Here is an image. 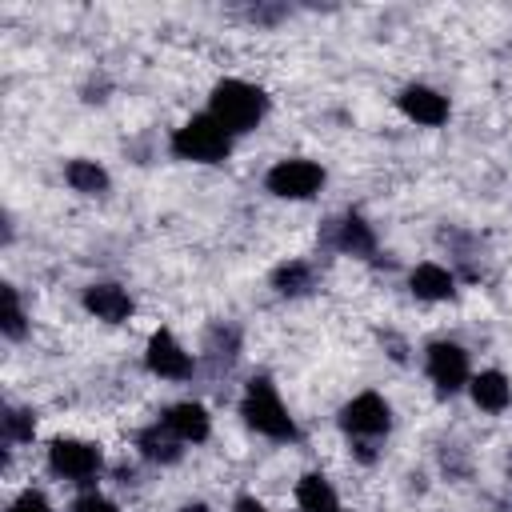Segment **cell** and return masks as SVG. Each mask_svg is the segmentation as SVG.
Segmentation results:
<instances>
[{"mask_svg":"<svg viewBox=\"0 0 512 512\" xmlns=\"http://www.w3.org/2000/svg\"><path fill=\"white\" fill-rule=\"evenodd\" d=\"M268 112V96L248 84V80H220L212 88V104H208V116L220 120L232 136L236 132H252Z\"/></svg>","mask_w":512,"mask_h":512,"instance_id":"obj_1","label":"cell"},{"mask_svg":"<svg viewBox=\"0 0 512 512\" xmlns=\"http://www.w3.org/2000/svg\"><path fill=\"white\" fill-rule=\"evenodd\" d=\"M240 416H244L248 428H256V432L268 436V440H296V436H300V432H296V420L288 416L284 400L276 396L272 380H264V376L248 380V392H244V400H240Z\"/></svg>","mask_w":512,"mask_h":512,"instance_id":"obj_2","label":"cell"},{"mask_svg":"<svg viewBox=\"0 0 512 512\" xmlns=\"http://www.w3.org/2000/svg\"><path fill=\"white\" fill-rule=\"evenodd\" d=\"M340 428L356 440V456L360 460H372V440H380V436H388V428H392V408H388V400L380 396V392H360V396H352L344 408H340Z\"/></svg>","mask_w":512,"mask_h":512,"instance_id":"obj_3","label":"cell"},{"mask_svg":"<svg viewBox=\"0 0 512 512\" xmlns=\"http://www.w3.org/2000/svg\"><path fill=\"white\" fill-rule=\"evenodd\" d=\"M172 152H176L180 160H192V164H220V160H228V152H232V132H228L220 120H212V116L204 112V116H192L188 124L176 128Z\"/></svg>","mask_w":512,"mask_h":512,"instance_id":"obj_4","label":"cell"},{"mask_svg":"<svg viewBox=\"0 0 512 512\" xmlns=\"http://www.w3.org/2000/svg\"><path fill=\"white\" fill-rule=\"evenodd\" d=\"M264 184H268V192L280 196V200H308V196L320 192L324 168L312 164V160H280V164L268 168Z\"/></svg>","mask_w":512,"mask_h":512,"instance_id":"obj_5","label":"cell"},{"mask_svg":"<svg viewBox=\"0 0 512 512\" xmlns=\"http://www.w3.org/2000/svg\"><path fill=\"white\" fill-rule=\"evenodd\" d=\"M424 368H428V380L436 384L440 396H456L472 376H468V352L452 340H436L428 344V356H424Z\"/></svg>","mask_w":512,"mask_h":512,"instance_id":"obj_6","label":"cell"},{"mask_svg":"<svg viewBox=\"0 0 512 512\" xmlns=\"http://www.w3.org/2000/svg\"><path fill=\"white\" fill-rule=\"evenodd\" d=\"M48 464H52V472H60L64 480L88 484V480L100 472V448L88 444V440H76V436H60V440H52V448H48Z\"/></svg>","mask_w":512,"mask_h":512,"instance_id":"obj_7","label":"cell"},{"mask_svg":"<svg viewBox=\"0 0 512 512\" xmlns=\"http://www.w3.org/2000/svg\"><path fill=\"white\" fill-rule=\"evenodd\" d=\"M144 364H148L152 376H164V380H184V376H192V356L184 352V344H180L168 328H160V332L148 336Z\"/></svg>","mask_w":512,"mask_h":512,"instance_id":"obj_8","label":"cell"},{"mask_svg":"<svg viewBox=\"0 0 512 512\" xmlns=\"http://www.w3.org/2000/svg\"><path fill=\"white\" fill-rule=\"evenodd\" d=\"M328 240H332V248L344 252V256H360V260L376 256V232H372V224H368L364 216H356V212L332 220Z\"/></svg>","mask_w":512,"mask_h":512,"instance_id":"obj_9","label":"cell"},{"mask_svg":"<svg viewBox=\"0 0 512 512\" xmlns=\"http://www.w3.org/2000/svg\"><path fill=\"white\" fill-rule=\"evenodd\" d=\"M396 104H400V112H404L408 120L428 124V128H436V124L448 120V100H444L436 88H424V84H408V88L396 96Z\"/></svg>","mask_w":512,"mask_h":512,"instance_id":"obj_10","label":"cell"},{"mask_svg":"<svg viewBox=\"0 0 512 512\" xmlns=\"http://www.w3.org/2000/svg\"><path fill=\"white\" fill-rule=\"evenodd\" d=\"M84 308L96 316V320H104V324H120V320H128L132 316V296L120 288V284H88L84 288Z\"/></svg>","mask_w":512,"mask_h":512,"instance_id":"obj_11","label":"cell"},{"mask_svg":"<svg viewBox=\"0 0 512 512\" xmlns=\"http://www.w3.org/2000/svg\"><path fill=\"white\" fill-rule=\"evenodd\" d=\"M164 424H168V432H172L180 444H200V440H208V432H212V420H208L204 404H192V400L172 404V408L164 412Z\"/></svg>","mask_w":512,"mask_h":512,"instance_id":"obj_12","label":"cell"},{"mask_svg":"<svg viewBox=\"0 0 512 512\" xmlns=\"http://www.w3.org/2000/svg\"><path fill=\"white\" fill-rule=\"evenodd\" d=\"M408 288H412V296L416 300H452V292H456V280H452V272L448 268H440V264H416L412 268V276H408Z\"/></svg>","mask_w":512,"mask_h":512,"instance_id":"obj_13","label":"cell"},{"mask_svg":"<svg viewBox=\"0 0 512 512\" xmlns=\"http://www.w3.org/2000/svg\"><path fill=\"white\" fill-rule=\"evenodd\" d=\"M468 392H472L476 408H484V412H504V408L512 404V384H508V376L496 372V368L472 376V380H468Z\"/></svg>","mask_w":512,"mask_h":512,"instance_id":"obj_14","label":"cell"},{"mask_svg":"<svg viewBox=\"0 0 512 512\" xmlns=\"http://www.w3.org/2000/svg\"><path fill=\"white\" fill-rule=\"evenodd\" d=\"M136 448L144 460H156V464H176L180 460V440L168 432V424H148L136 432Z\"/></svg>","mask_w":512,"mask_h":512,"instance_id":"obj_15","label":"cell"},{"mask_svg":"<svg viewBox=\"0 0 512 512\" xmlns=\"http://www.w3.org/2000/svg\"><path fill=\"white\" fill-rule=\"evenodd\" d=\"M272 288L280 296H304V292L316 288V272H312L308 260H284V264L272 268Z\"/></svg>","mask_w":512,"mask_h":512,"instance_id":"obj_16","label":"cell"},{"mask_svg":"<svg viewBox=\"0 0 512 512\" xmlns=\"http://www.w3.org/2000/svg\"><path fill=\"white\" fill-rule=\"evenodd\" d=\"M296 504H300L304 512H340V500H336L332 484H328L320 472L300 476V484H296Z\"/></svg>","mask_w":512,"mask_h":512,"instance_id":"obj_17","label":"cell"},{"mask_svg":"<svg viewBox=\"0 0 512 512\" xmlns=\"http://www.w3.org/2000/svg\"><path fill=\"white\" fill-rule=\"evenodd\" d=\"M64 180H68L76 192H84V196H100V192H108V172H104L96 160H68Z\"/></svg>","mask_w":512,"mask_h":512,"instance_id":"obj_18","label":"cell"},{"mask_svg":"<svg viewBox=\"0 0 512 512\" xmlns=\"http://www.w3.org/2000/svg\"><path fill=\"white\" fill-rule=\"evenodd\" d=\"M36 432V416L28 408H8L4 412V440L8 444H28Z\"/></svg>","mask_w":512,"mask_h":512,"instance_id":"obj_19","label":"cell"},{"mask_svg":"<svg viewBox=\"0 0 512 512\" xmlns=\"http://www.w3.org/2000/svg\"><path fill=\"white\" fill-rule=\"evenodd\" d=\"M0 328H4V336L8 340H20L24 336V308H20V296H16V288L12 284H4V316H0Z\"/></svg>","mask_w":512,"mask_h":512,"instance_id":"obj_20","label":"cell"},{"mask_svg":"<svg viewBox=\"0 0 512 512\" xmlns=\"http://www.w3.org/2000/svg\"><path fill=\"white\" fill-rule=\"evenodd\" d=\"M8 512H52V504L44 500V492L28 488V492H20V496L8 504Z\"/></svg>","mask_w":512,"mask_h":512,"instance_id":"obj_21","label":"cell"},{"mask_svg":"<svg viewBox=\"0 0 512 512\" xmlns=\"http://www.w3.org/2000/svg\"><path fill=\"white\" fill-rule=\"evenodd\" d=\"M72 512H120L108 496H100V492H84L76 504H72Z\"/></svg>","mask_w":512,"mask_h":512,"instance_id":"obj_22","label":"cell"},{"mask_svg":"<svg viewBox=\"0 0 512 512\" xmlns=\"http://www.w3.org/2000/svg\"><path fill=\"white\" fill-rule=\"evenodd\" d=\"M236 512H268V508H264L256 496H240V500H236Z\"/></svg>","mask_w":512,"mask_h":512,"instance_id":"obj_23","label":"cell"},{"mask_svg":"<svg viewBox=\"0 0 512 512\" xmlns=\"http://www.w3.org/2000/svg\"><path fill=\"white\" fill-rule=\"evenodd\" d=\"M180 512H212V508H204V504H184Z\"/></svg>","mask_w":512,"mask_h":512,"instance_id":"obj_24","label":"cell"}]
</instances>
